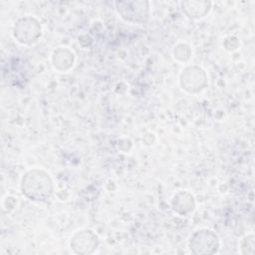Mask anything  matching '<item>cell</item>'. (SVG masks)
<instances>
[{
  "mask_svg": "<svg viewBox=\"0 0 255 255\" xmlns=\"http://www.w3.org/2000/svg\"><path fill=\"white\" fill-rule=\"evenodd\" d=\"M21 190L24 196L32 201L43 202L48 200L54 191L51 176L42 169H31L21 179Z\"/></svg>",
  "mask_w": 255,
  "mask_h": 255,
  "instance_id": "cell-1",
  "label": "cell"
},
{
  "mask_svg": "<svg viewBox=\"0 0 255 255\" xmlns=\"http://www.w3.org/2000/svg\"><path fill=\"white\" fill-rule=\"evenodd\" d=\"M116 7L120 16L130 23L143 24L149 16V4L147 1H117Z\"/></svg>",
  "mask_w": 255,
  "mask_h": 255,
  "instance_id": "cell-2",
  "label": "cell"
},
{
  "mask_svg": "<svg viewBox=\"0 0 255 255\" xmlns=\"http://www.w3.org/2000/svg\"><path fill=\"white\" fill-rule=\"evenodd\" d=\"M41 35V25L34 17H22L15 22L13 36L19 43L23 45H32L40 39Z\"/></svg>",
  "mask_w": 255,
  "mask_h": 255,
  "instance_id": "cell-3",
  "label": "cell"
},
{
  "mask_svg": "<svg viewBox=\"0 0 255 255\" xmlns=\"http://www.w3.org/2000/svg\"><path fill=\"white\" fill-rule=\"evenodd\" d=\"M218 236L209 229H200L192 234L189 239V249L195 255H210L218 251Z\"/></svg>",
  "mask_w": 255,
  "mask_h": 255,
  "instance_id": "cell-4",
  "label": "cell"
},
{
  "mask_svg": "<svg viewBox=\"0 0 255 255\" xmlns=\"http://www.w3.org/2000/svg\"><path fill=\"white\" fill-rule=\"evenodd\" d=\"M180 87L189 94L201 92L207 86V75L198 66L186 67L179 77Z\"/></svg>",
  "mask_w": 255,
  "mask_h": 255,
  "instance_id": "cell-5",
  "label": "cell"
},
{
  "mask_svg": "<svg viewBox=\"0 0 255 255\" xmlns=\"http://www.w3.org/2000/svg\"><path fill=\"white\" fill-rule=\"evenodd\" d=\"M70 246L76 254H92L99 246V238L92 230L85 229L73 236Z\"/></svg>",
  "mask_w": 255,
  "mask_h": 255,
  "instance_id": "cell-6",
  "label": "cell"
},
{
  "mask_svg": "<svg viewBox=\"0 0 255 255\" xmlns=\"http://www.w3.org/2000/svg\"><path fill=\"white\" fill-rule=\"evenodd\" d=\"M171 206L176 213L180 215H187L192 212L195 207L194 197L187 191H179L173 195L171 199Z\"/></svg>",
  "mask_w": 255,
  "mask_h": 255,
  "instance_id": "cell-7",
  "label": "cell"
},
{
  "mask_svg": "<svg viewBox=\"0 0 255 255\" xmlns=\"http://www.w3.org/2000/svg\"><path fill=\"white\" fill-rule=\"evenodd\" d=\"M183 13L191 19H199L208 14L211 9L209 1H183L181 2Z\"/></svg>",
  "mask_w": 255,
  "mask_h": 255,
  "instance_id": "cell-8",
  "label": "cell"
},
{
  "mask_svg": "<svg viewBox=\"0 0 255 255\" xmlns=\"http://www.w3.org/2000/svg\"><path fill=\"white\" fill-rule=\"evenodd\" d=\"M74 61L75 56L73 52L67 48H58L54 51L52 56L53 66L61 72L70 70L74 65Z\"/></svg>",
  "mask_w": 255,
  "mask_h": 255,
  "instance_id": "cell-9",
  "label": "cell"
},
{
  "mask_svg": "<svg viewBox=\"0 0 255 255\" xmlns=\"http://www.w3.org/2000/svg\"><path fill=\"white\" fill-rule=\"evenodd\" d=\"M173 55L174 58L181 62H186L191 55V50L188 45L186 44H177L173 49Z\"/></svg>",
  "mask_w": 255,
  "mask_h": 255,
  "instance_id": "cell-10",
  "label": "cell"
},
{
  "mask_svg": "<svg viewBox=\"0 0 255 255\" xmlns=\"http://www.w3.org/2000/svg\"><path fill=\"white\" fill-rule=\"evenodd\" d=\"M240 248L243 254L254 255L255 253V238L253 234L245 236L240 242Z\"/></svg>",
  "mask_w": 255,
  "mask_h": 255,
  "instance_id": "cell-11",
  "label": "cell"
}]
</instances>
